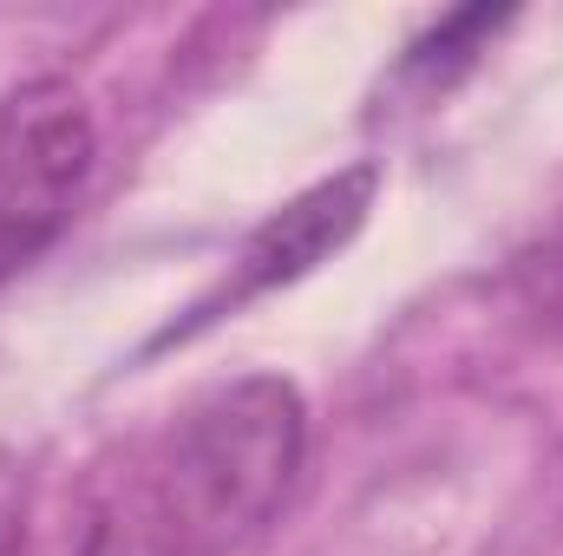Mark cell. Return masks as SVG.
<instances>
[{"label": "cell", "mask_w": 563, "mask_h": 556, "mask_svg": "<svg viewBox=\"0 0 563 556\" xmlns=\"http://www.w3.org/2000/svg\"><path fill=\"white\" fill-rule=\"evenodd\" d=\"M308 452L301 393L276 374H243L210 387L170 425L151 485L184 537V556L250 551L288 504Z\"/></svg>", "instance_id": "cell-1"}, {"label": "cell", "mask_w": 563, "mask_h": 556, "mask_svg": "<svg viewBox=\"0 0 563 556\" xmlns=\"http://www.w3.org/2000/svg\"><path fill=\"white\" fill-rule=\"evenodd\" d=\"M92 164L99 125L73 79L40 73L0 99V281L66 230Z\"/></svg>", "instance_id": "cell-2"}, {"label": "cell", "mask_w": 563, "mask_h": 556, "mask_svg": "<svg viewBox=\"0 0 563 556\" xmlns=\"http://www.w3.org/2000/svg\"><path fill=\"white\" fill-rule=\"evenodd\" d=\"M367 210H374V164H354V170L301 190L243 243L236 281L223 288V301H250L263 288H282V281H301L308 269H321L334 249H347L361 236Z\"/></svg>", "instance_id": "cell-3"}, {"label": "cell", "mask_w": 563, "mask_h": 556, "mask_svg": "<svg viewBox=\"0 0 563 556\" xmlns=\"http://www.w3.org/2000/svg\"><path fill=\"white\" fill-rule=\"evenodd\" d=\"M79 556H184V537H177L151 471H132L99 491V504L79 531Z\"/></svg>", "instance_id": "cell-4"}, {"label": "cell", "mask_w": 563, "mask_h": 556, "mask_svg": "<svg viewBox=\"0 0 563 556\" xmlns=\"http://www.w3.org/2000/svg\"><path fill=\"white\" fill-rule=\"evenodd\" d=\"M498 26H505V13H492V7H472V13L439 20L426 40H413V53H407V79H420V86H445L452 73H465V66L478 59V40L498 33Z\"/></svg>", "instance_id": "cell-5"}, {"label": "cell", "mask_w": 563, "mask_h": 556, "mask_svg": "<svg viewBox=\"0 0 563 556\" xmlns=\"http://www.w3.org/2000/svg\"><path fill=\"white\" fill-rule=\"evenodd\" d=\"M26 551V478L0 458V556Z\"/></svg>", "instance_id": "cell-6"}]
</instances>
